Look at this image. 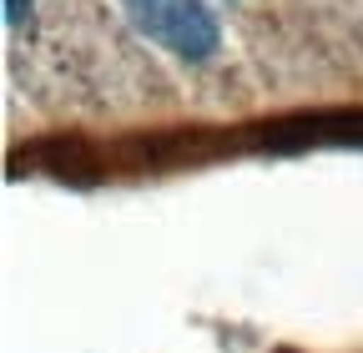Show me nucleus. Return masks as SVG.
Segmentation results:
<instances>
[{
  "mask_svg": "<svg viewBox=\"0 0 363 353\" xmlns=\"http://www.w3.org/2000/svg\"><path fill=\"white\" fill-rule=\"evenodd\" d=\"M131 26L147 40L167 46L172 56L187 61H207L217 51V21L202 0H121Z\"/></svg>",
  "mask_w": 363,
  "mask_h": 353,
  "instance_id": "1",
  "label": "nucleus"
},
{
  "mask_svg": "<svg viewBox=\"0 0 363 353\" xmlns=\"http://www.w3.org/2000/svg\"><path fill=\"white\" fill-rule=\"evenodd\" d=\"M6 16H11V26L30 21V0H11V6H6Z\"/></svg>",
  "mask_w": 363,
  "mask_h": 353,
  "instance_id": "2",
  "label": "nucleus"
}]
</instances>
